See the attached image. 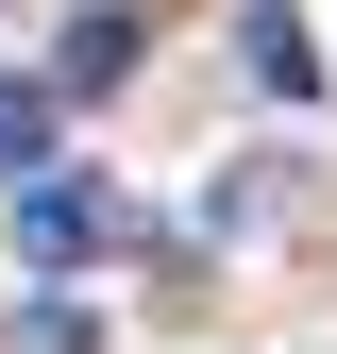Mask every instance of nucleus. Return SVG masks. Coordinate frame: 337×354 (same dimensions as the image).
Masks as SVG:
<instances>
[{"label":"nucleus","mask_w":337,"mask_h":354,"mask_svg":"<svg viewBox=\"0 0 337 354\" xmlns=\"http://www.w3.org/2000/svg\"><path fill=\"white\" fill-rule=\"evenodd\" d=\"M34 169H51V102H34V84H0V186H34Z\"/></svg>","instance_id":"obj_3"},{"label":"nucleus","mask_w":337,"mask_h":354,"mask_svg":"<svg viewBox=\"0 0 337 354\" xmlns=\"http://www.w3.org/2000/svg\"><path fill=\"white\" fill-rule=\"evenodd\" d=\"M102 236H118L102 186H68V169H34V186H17V253H34V270H84Z\"/></svg>","instance_id":"obj_1"},{"label":"nucleus","mask_w":337,"mask_h":354,"mask_svg":"<svg viewBox=\"0 0 337 354\" xmlns=\"http://www.w3.org/2000/svg\"><path fill=\"white\" fill-rule=\"evenodd\" d=\"M17 354H102V321L84 304H17Z\"/></svg>","instance_id":"obj_5"},{"label":"nucleus","mask_w":337,"mask_h":354,"mask_svg":"<svg viewBox=\"0 0 337 354\" xmlns=\"http://www.w3.org/2000/svg\"><path fill=\"white\" fill-rule=\"evenodd\" d=\"M253 84H270V102H304V84H320V51H304L287 17H253Z\"/></svg>","instance_id":"obj_4"},{"label":"nucleus","mask_w":337,"mask_h":354,"mask_svg":"<svg viewBox=\"0 0 337 354\" xmlns=\"http://www.w3.org/2000/svg\"><path fill=\"white\" fill-rule=\"evenodd\" d=\"M118 68H135V17H68V51H51V84H68V102H102Z\"/></svg>","instance_id":"obj_2"}]
</instances>
